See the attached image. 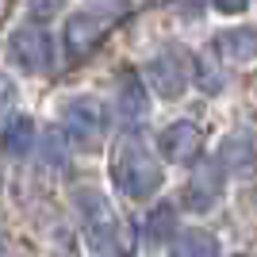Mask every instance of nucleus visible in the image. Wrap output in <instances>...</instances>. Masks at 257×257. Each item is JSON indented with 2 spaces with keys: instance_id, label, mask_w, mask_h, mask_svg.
<instances>
[{
  "instance_id": "1",
  "label": "nucleus",
  "mask_w": 257,
  "mask_h": 257,
  "mask_svg": "<svg viewBox=\"0 0 257 257\" xmlns=\"http://www.w3.org/2000/svg\"><path fill=\"white\" fill-rule=\"evenodd\" d=\"M111 177H115L119 192L131 196V200L154 196V192L161 188V165L150 158V150H146V146H139V142H123V146H119Z\"/></svg>"
},
{
  "instance_id": "2",
  "label": "nucleus",
  "mask_w": 257,
  "mask_h": 257,
  "mask_svg": "<svg viewBox=\"0 0 257 257\" xmlns=\"http://www.w3.org/2000/svg\"><path fill=\"white\" fill-rule=\"evenodd\" d=\"M77 211H81V226H85V238L96 253H115L119 249V211L111 207L104 192L96 188H81L77 192Z\"/></svg>"
},
{
  "instance_id": "3",
  "label": "nucleus",
  "mask_w": 257,
  "mask_h": 257,
  "mask_svg": "<svg viewBox=\"0 0 257 257\" xmlns=\"http://www.w3.org/2000/svg\"><path fill=\"white\" fill-rule=\"evenodd\" d=\"M8 54L23 73H50V65H54V43L43 27H20V31H12Z\"/></svg>"
},
{
  "instance_id": "4",
  "label": "nucleus",
  "mask_w": 257,
  "mask_h": 257,
  "mask_svg": "<svg viewBox=\"0 0 257 257\" xmlns=\"http://www.w3.org/2000/svg\"><path fill=\"white\" fill-rule=\"evenodd\" d=\"M62 119H65L69 139H73L81 150H96L100 146V135H104V107H100L92 96L69 100L65 111H62Z\"/></svg>"
},
{
  "instance_id": "5",
  "label": "nucleus",
  "mask_w": 257,
  "mask_h": 257,
  "mask_svg": "<svg viewBox=\"0 0 257 257\" xmlns=\"http://www.w3.org/2000/svg\"><path fill=\"white\" fill-rule=\"evenodd\" d=\"M219 196H223V169L215 165V161H196L192 177L184 184V207L196 215L211 211L219 204Z\"/></svg>"
},
{
  "instance_id": "6",
  "label": "nucleus",
  "mask_w": 257,
  "mask_h": 257,
  "mask_svg": "<svg viewBox=\"0 0 257 257\" xmlns=\"http://www.w3.org/2000/svg\"><path fill=\"white\" fill-rule=\"evenodd\" d=\"M142 73H146V81L154 85V92L165 96V100H173V96H181V92H184V58H181V54H173V50L158 54Z\"/></svg>"
},
{
  "instance_id": "7",
  "label": "nucleus",
  "mask_w": 257,
  "mask_h": 257,
  "mask_svg": "<svg viewBox=\"0 0 257 257\" xmlns=\"http://www.w3.org/2000/svg\"><path fill=\"white\" fill-rule=\"evenodd\" d=\"M104 31H107V23L100 16H88V12L73 16V20L65 23V50H69V58H88L100 46Z\"/></svg>"
},
{
  "instance_id": "8",
  "label": "nucleus",
  "mask_w": 257,
  "mask_h": 257,
  "mask_svg": "<svg viewBox=\"0 0 257 257\" xmlns=\"http://www.w3.org/2000/svg\"><path fill=\"white\" fill-rule=\"evenodd\" d=\"M161 154L169 161H196L200 158V131H196V123H169L161 131Z\"/></svg>"
},
{
  "instance_id": "9",
  "label": "nucleus",
  "mask_w": 257,
  "mask_h": 257,
  "mask_svg": "<svg viewBox=\"0 0 257 257\" xmlns=\"http://www.w3.org/2000/svg\"><path fill=\"white\" fill-rule=\"evenodd\" d=\"M115 115L123 127H139L146 123L150 115V104H146V92H142V81L135 73L123 77V85H119V96H115Z\"/></svg>"
},
{
  "instance_id": "10",
  "label": "nucleus",
  "mask_w": 257,
  "mask_h": 257,
  "mask_svg": "<svg viewBox=\"0 0 257 257\" xmlns=\"http://www.w3.org/2000/svg\"><path fill=\"white\" fill-rule=\"evenodd\" d=\"M215 50L223 54V62L246 65L257 58V27H238V31H223L215 39Z\"/></svg>"
},
{
  "instance_id": "11",
  "label": "nucleus",
  "mask_w": 257,
  "mask_h": 257,
  "mask_svg": "<svg viewBox=\"0 0 257 257\" xmlns=\"http://www.w3.org/2000/svg\"><path fill=\"white\" fill-rule=\"evenodd\" d=\"M223 165L234 173H249L257 165V142L253 135H246V131H238V135H230V139L223 142Z\"/></svg>"
},
{
  "instance_id": "12",
  "label": "nucleus",
  "mask_w": 257,
  "mask_h": 257,
  "mask_svg": "<svg viewBox=\"0 0 257 257\" xmlns=\"http://www.w3.org/2000/svg\"><path fill=\"white\" fill-rule=\"evenodd\" d=\"M31 146H35V123L27 115L8 119V127H4V150H8L12 158H23Z\"/></svg>"
},
{
  "instance_id": "13",
  "label": "nucleus",
  "mask_w": 257,
  "mask_h": 257,
  "mask_svg": "<svg viewBox=\"0 0 257 257\" xmlns=\"http://www.w3.org/2000/svg\"><path fill=\"white\" fill-rule=\"evenodd\" d=\"M169 246H173V253H181V257H188V253H215V238L204 234V230H184L181 238H173Z\"/></svg>"
},
{
  "instance_id": "14",
  "label": "nucleus",
  "mask_w": 257,
  "mask_h": 257,
  "mask_svg": "<svg viewBox=\"0 0 257 257\" xmlns=\"http://www.w3.org/2000/svg\"><path fill=\"white\" fill-rule=\"evenodd\" d=\"M173 226H177V211L169 204H161L158 211L150 215V223H146V238L150 242H161V238H173Z\"/></svg>"
},
{
  "instance_id": "15",
  "label": "nucleus",
  "mask_w": 257,
  "mask_h": 257,
  "mask_svg": "<svg viewBox=\"0 0 257 257\" xmlns=\"http://www.w3.org/2000/svg\"><path fill=\"white\" fill-rule=\"evenodd\" d=\"M62 4H65V0H27V8H31L35 20H46V16H54Z\"/></svg>"
},
{
  "instance_id": "16",
  "label": "nucleus",
  "mask_w": 257,
  "mask_h": 257,
  "mask_svg": "<svg viewBox=\"0 0 257 257\" xmlns=\"http://www.w3.org/2000/svg\"><path fill=\"white\" fill-rule=\"evenodd\" d=\"M12 100H16V85L0 73V111H4V107H12Z\"/></svg>"
},
{
  "instance_id": "17",
  "label": "nucleus",
  "mask_w": 257,
  "mask_h": 257,
  "mask_svg": "<svg viewBox=\"0 0 257 257\" xmlns=\"http://www.w3.org/2000/svg\"><path fill=\"white\" fill-rule=\"evenodd\" d=\"M246 4H249V0H215V8H219V12H242Z\"/></svg>"
}]
</instances>
